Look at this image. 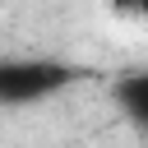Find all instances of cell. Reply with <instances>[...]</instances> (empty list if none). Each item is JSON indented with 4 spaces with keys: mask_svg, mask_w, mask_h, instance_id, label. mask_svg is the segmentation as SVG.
<instances>
[{
    "mask_svg": "<svg viewBox=\"0 0 148 148\" xmlns=\"http://www.w3.org/2000/svg\"><path fill=\"white\" fill-rule=\"evenodd\" d=\"M69 74L51 60H9L0 65V102H32L56 88H65Z\"/></svg>",
    "mask_w": 148,
    "mask_h": 148,
    "instance_id": "obj_1",
    "label": "cell"
},
{
    "mask_svg": "<svg viewBox=\"0 0 148 148\" xmlns=\"http://www.w3.org/2000/svg\"><path fill=\"white\" fill-rule=\"evenodd\" d=\"M116 92H120L125 111H130L134 120H143V125H148V69H143V74H130Z\"/></svg>",
    "mask_w": 148,
    "mask_h": 148,
    "instance_id": "obj_2",
    "label": "cell"
}]
</instances>
